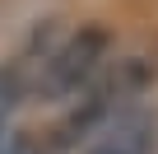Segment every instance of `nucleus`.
Segmentation results:
<instances>
[{"instance_id": "1", "label": "nucleus", "mask_w": 158, "mask_h": 154, "mask_svg": "<svg viewBox=\"0 0 158 154\" xmlns=\"http://www.w3.org/2000/svg\"><path fill=\"white\" fill-rule=\"evenodd\" d=\"M107 51H112V37H107V28H98V24L70 33V37L42 61V70H37V94H47V98H56V103L84 94L98 75H102Z\"/></svg>"}, {"instance_id": "2", "label": "nucleus", "mask_w": 158, "mask_h": 154, "mask_svg": "<svg viewBox=\"0 0 158 154\" xmlns=\"http://www.w3.org/2000/svg\"><path fill=\"white\" fill-rule=\"evenodd\" d=\"M153 145H158V117L135 108V112H121L107 131H98V140L84 154H153Z\"/></svg>"}, {"instance_id": "3", "label": "nucleus", "mask_w": 158, "mask_h": 154, "mask_svg": "<svg viewBox=\"0 0 158 154\" xmlns=\"http://www.w3.org/2000/svg\"><path fill=\"white\" fill-rule=\"evenodd\" d=\"M14 154H33V149H23V145H19V149H14Z\"/></svg>"}]
</instances>
